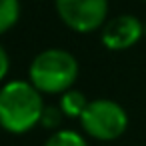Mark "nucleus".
<instances>
[{"label": "nucleus", "instance_id": "nucleus-6", "mask_svg": "<svg viewBox=\"0 0 146 146\" xmlns=\"http://www.w3.org/2000/svg\"><path fill=\"white\" fill-rule=\"evenodd\" d=\"M86 106H88V102H86L84 94L78 92V90H68L60 98V110L66 116H82Z\"/></svg>", "mask_w": 146, "mask_h": 146}, {"label": "nucleus", "instance_id": "nucleus-3", "mask_svg": "<svg viewBox=\"0 0 146 146\" xmlns=\"http://www.w3.org/2000/svg\"><path fill=\"white\" fill-rule=\"evenodd\" d=\"M80 120H82L84 130L98 140H114L128 126V116L124 108L112 100L88 102Z\"/></svg>", "mask_w": 146, "mask_h": 146}, {"label": "nucleus", "instance_id": "nucleus-11", "mask_svg": "<svg viewBox=\"0 0 146 146\" xmlns=\"http://www.w3.org/2000/svg\"><path fill=\"white\" fill-rule=\"evenodd\" d=\"M144 2H146V0H144Z\"/></svg>", "mask_w": 146, "mask_h": 146}, {"label": "nucleus", "instance_id": "nucleus-8", "mask_svg": "<svg viewBox=\"0 0 146 146\" xmlns=\"http://www.w3.org/2000/svg\"><path fill=\"white\" fill-rule=\"evenodd\" d=\"M44 146H86V142L80 134H76L72 130H60Z\"/></svg>", "mask_w": 146, "mask_h": 146}, {"label": "nucleus", "instance_id": "nucleus-4", "mask_svg": "<svg viewBox=\"0 0 146 146\" xmlns=\"http://www.w3.org/2000/svg\"><path fill=\"white\" fill-rule=\"evenodd\" d=\"M56 10L66 26L90 32L102 26L108 14V0H56Z\"/></svg>", "mask_w": 146, "mask_h": 146}, {"label": "nucleus", "instance_id": "nucleus-2", "mask_svg": "<svg viewBox=\"0 0 146 146\" xmlns=\"http://www.w3.org/2000/svg\"><path fill=\"white\" fill-rule=\"evenodd\" d=\"M78 74L76 58L58 48L40 52L30 64V82L38 92H64Z\"/></svg>", "mask_w": 146, "mask_h": 146}, {"label": "nucleus", "instance_id": "nucleus-7", "mask_svg": "<svg viewBox=\"0 0 146 146\" xmlns=\"http://www.w3.org/2000/svg\"><path fill=\"white\" fill-rule=\"evenodd\" d=\"M20 16V2L18 0H0V34L10 30Z\"/></svg>", "mask_w": 146, "mask_h": 146}, {"label": "nucleus", "instance_id": "nucleus-5", "mask_svg": "<svg viewBox=\"0 0 146 146\" xmlns=\"http://www.w3.org/2000/svg\"><path fill=\"white\" fill-rule=\"evenodd\" d=\"M142 24L132 14H120L108 20L102 28V42L110 50H126L134 46L142 36Z\"/></svg>", "mask_w": 146, "mask_h": 146}, {"label": "nucleus", "instance_id": "nucleus-10", "mask_svg": "<svg viewBox=\"0 0 146 146\" xmlns=\"http://www.w3.org/2000/svg\"><path fill=\"white\" fill-rule=\"evenodd\" d=\"M8 66H10V62H8V54H6V50L0 46V80H2L6 74H8Z\"/></svg>", "mask_w": 146, "mask_h": 146}, {"label": "nucleus", "instance_id": "nucleus-9", "mask_svg": "<svg viewBox=\"0 0 146 146\" xmlns=\"http://www.w3.org/2000/svg\"><path fill=\"white\" fill-rule=\"evenodd\" d=\"M60 120H62V110H58V108H54V106L44 108L42 118H40V122H42L46 128H56V126L60 124Z\"/></svg>", "mask_w": 146, "mask_h": 146}, {"label": "nucleus", "instance_id": "nucleus-1", "mask_svg": "<svg viewBox=\"0 0 146 146\" xmlns=\"http://www.w3.org/2000/svg\"><path fill=\"white\" fill-rule=\"evenodd\" d=\"M44 112L40 92L22 80L8 82L0 90V126L8 132L20 134L40 122Z\"/></svg>", "mask_w": 146, "mask_h": 146}]
</instances>
